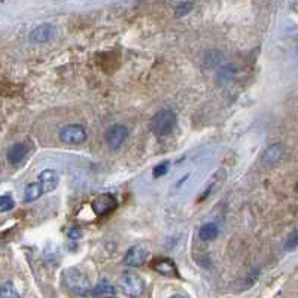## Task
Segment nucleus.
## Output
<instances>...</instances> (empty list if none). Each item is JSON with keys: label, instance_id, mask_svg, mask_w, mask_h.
I'll return each instance as SVG.
<instances>
[{"label": "nucleus", "instance_id": "nucleus-7", "mask_svg": "<svg viewBox=\"0 0 298 298\" xmlns=\"http://www.w3.org/2000/svg\"><path fill=\"white\" fill-rule=\"evenodd\" d=\"M148 255H149V252H148V249L145 246L136 245V246H133V248H130L127 251L122 262L125 265H128V267H139L148 260Z\"/></svg>", "mask_w": 298, "mask_h": 298}, {"label": "nucleus", "instance_id": "nucleus-6", "mask_svg": "<svg viewBox=\"0 0 298 298\" xmlns=\"http://www.w3.org/2000/svg\"><path fill=\"white\" fill-rule=\"evenodd\" d=\"M127 137H128V128L122 124H115L106 133V143L109 145L111 149H116L125 142Z\"/></svg>", "mask_w": 298, "mask_h": 298}, {"label": "nucleus", "instance_id": "nucleus-4", "mask_svg": "<svg viewBox=\"0 0 298 298\" xmlns=\"http://www.w3.org/2000/svg\"><path fill=\"white\" fill-rule=\"evenodd\" d=\"M63 282L64 285L72 291V292H76V294H85L87 289H90V283L88 280L84 277V274L76 270V268H69L64 271L63 274Z\"/></svg>", "mask_w": 298, "mask_h": 298}, {"label": "nucleus", "instance_id": "nucleus-8", "mask_svg": "<svg viewBox=\"0 0 298 298\" xmlns=\"http://www.w3.org/2000/svg\"><path fill=\"white\" fill-rule=\"evenodd\" d=\"M152 270L160 273L166 277H179V270L173 260L170 258H160L152 262Z\"/></svg>", "mask_w": 298, "mask_h": 298}, {"label": "nucleus", "instance_id": "nucleus-12", "mask_svg": "<svg viewBox=\"0 0 298 298\" xmlns=\"http://www.w3.org/2000/svg\"><path fill=\"white\" fill-rule=\"evenodd\" d=\"M237 70L239 67L236 64H227L224 66L219 72H218V82L221 85H227L231 82V79L237 74Z\"/></svg>", "mask_w": 298, "mask_h": 298}, {"label": "nucleus", "instance_id": "nucleus-10", "mask_svg": "<svg viewBox=\"0 0 298 298\" xmlns=\"http://www.w3.org/2000/svg\"><path fill=\"white\" fill-rule=\"evenodd\" d=\"M52 36H54V29H52V26H49V24H42V26L36 27V29L30 33L29 40H30L32 43H45V42L51 40Z\"/></svg>", "mask_w": 298, "mask_h": 298}, {"label": "nucleus", "instance_id": "nucleus-15", "mask_svg": "<svg viewBox=\"0 0 298 298\" xmlns=\"http://www.w3.org/2000/svg\"><path fill=\"white\" fill-rule=\"evenodd\" d=\"M42 194H43V188H42L40 182H33V184L27 185V188L24 191V201L32 203V201L37 200Z\"/></svg>", "mask_w": 298, "mask_h": 298}, {"label": "nucleus", "instance_id": "nucleus-2", "mask_svg": "<svg viewBox=\"0 0 298 298\" xmlns=\"http://www.w3.org/2000/svg\"><path fill=\"white\" fill-rule=\"evenodd\" d=\"M119 285L124 289V292L127 295H131V297H140L143 294V291H145L143 279L137 273H134L131 270H125V271L121 273Z\"/></svg>", "mask_w": 298, "mask_h": 298}, {"label": "nucleus", "instance_id": "nucleus-5", "mask_svg": "<svg viewBox=\"0 0 298 298\" xmlns=\"http://www.w3.org/2000/svg\"><path fill=\"white\" fill-rule=\"evenodd\" d=\"M116 206H118V201L112 194H100L91 203V207L97 216H105L112 213L116 209Z\"/></svg>", "mask_w": 298, "mask_h": 298}, {"label": "nucleus", "instance_id": "nucleus-13", "mask_svg": "<svg viewBox=\"0 0 298 298\" xmlns=\"http://www.w3.org/2000/svg\"><path fill=\"white\" fill-rule=\"evenodd\" d=\"M282 151H283V149H282V146L279 143L271 145L270 148H267V151L262 155V164L270 166V164L276 163L282 157Z\"/></svg>", "mask_w": 298, "mask_h": 298}, {"label": "nucleus", "instance_id": "nucleus-9", "mask_svg": "<svg viewBox=\"0 0 298 298\" xmlns=\"http://www.w3.org/2000/svg\"><path fill=\"white\" fill-rule=\"evenodd\" d=\"M29 151H30L29 145H26V143H23V142L14 143V145L9 148V151H8V161H9L11 164L17 166V164H20V163L27 157Z\"/></svg>", "mask_w": 298, "mask_h": 298}, {"label": "nucleus", "instance_id": "nucleus-22", "mask_svg": "<svg viewBox=\"0 0 298 298\" xmlns=\"http://www.w3.org/2000/svg\"><path fill=\"white\" fill-rule=\"evenodd\" d=\"M81 236V231L79 230H70L69 231V237H72V239H78Z\"/></svg>", "mask_w": 298, "mask_h": 298}, {"label": "nucleus", "instance_id": "nucleus-14", "mask_svg": "<svg viewBox=\"0 0 298 298\" xmlns=\"http://www.w3.org/2000/svg\"><path fill=\"white\" fill-rule=\"evenodd\" d=\"M218 234H219V228H218L216 224H213V222L204 224V225H203V227L200 228V231H198L200 239L204 240V242H210V240L216 239Z\"/></svg>", "mask_w": 298, "mask_h": 298}, {"label": "nucleus", "instance_id": "nucleus-16", "mask_svg": "<svg viewBox=\"0 0 298 298\" xmlns=\"http://www.w3.org/2000/svg\"><path fill=\"white\" fill-rule=\"evenodd\" d=\"M115 294H116L115 288L106 280L96 285V288H93V292H91L93 297H115Z\"/></svg>", "mask_w": 298, "mask_h": 298}, {"label": "nucleus", "instance_id": "nucleus-19", "mask_svg": "<svg viewBox=\"0 0 298 298\" xmlns=\"http://www.w3.org/2000/svg\"><path fill=\"white\" fill-rule=\"evenodd\" d=\"M297 246H298V230L292 231V233L288 236L286 243H285V249H286V251H294Z\"/></svg>", "mask_w": 298, "mask_h": 298}, {"label": "nucleus", "instance_id": "nucleus-20", "mask_svg": "<svg viewBox=\"0 0 298 298\" xmlns=\"http://www.w3.org/2000/svg\"><path fill=\"white\" fill-rule=\"evenodd\" d=\"M192 9V2H184L176 8V17H184L186 14H189Z\"/></svg>", "mask_w": 298, "mask_h": 298}, {"label": "nucleus", "instance_id": "nucleus-1", "mask_svg": "<svg viewBox=\"0 0 298 298\" xmlns=\"http://www.w3.org/2000/svg\"><path fill=\"white\" fill-rule=\"evenodd\" d=\"M176 122H178V118H176L175 112H172L169 109H163V111H158L151 118L149 128H151V131L155 136H167L175 130Z\"/></svg>", "mask_w": 298, "mask_h": 298}, {"label": "nucleus", "instance_id": "nucleus-21", "mask_svg": "<svg viewBox=\"0 0 298 298\" xmlns=\"http://www.w3.org/2000/svg\"><path fill=\"white\" fill-rule=\"evenodd\" d=\"M169 172V163H161L158 166H155V169L152 170V176L154 178H161Z\"/></svg>", "mask_w": 298, "mask_h": 298}, {"label": "nucleus", "instance_id": "nucleus-17", "mask_svg": "<svg viewBox=\"0 0 298 298\" xmlns=\"http://www.w3.org/2000/svg\"><path fill=\"white\" fill-rule=\"evenodd\" d=\"M0 297L2 298H20V294L15 291L12 282H5L0 288Z\"/></svg>", "mask_w": 298, "mask_h": 298}, {"label": "nucleus", "instance_id": "nucleus-3", "mask_svg": "<svg viewBox=\"0 0 298 298\" xmlns=\"http://www.w3.org/2000/svg\"><path fill=\"white\" fill-rule=\"evenodd\" d=\"M58 137L66 145H81L87 140V130L79 124H69L60 130Z\"/></svg>", "mask_w": 298, "mask_h": 298}, {"label": "nucleus", "instance_id": "nucleus-18", "mask_svg": "<svg viewBox=\"0 0 298 298\" xmlns=\"http://www.w3.org/2000/svg\"><path fill=\"white\" fill-rule=\"evenodd\" d=\"M15 206V201L11 195H2L0 197V212H8L11 209H14Z\"/></svg>", "mask_w": 298, "mask_h": 298}, {"label": "nucleus", "instance_id": "nucleus-11", "mask_svg": "<svg viewBox=\"0 0 298 298\" xmlns=\"http://www.w3.org/2000/svg\"><path fill=\"white\" fill-rule=\"evenodd\" d=\"M39 182H40V185L43 188V192H51L58 186L60 176H58V173L55 170L46 169L39 175Z\"/></svg>", "mask_w": 298, "mask_h": 298}]
</instances>
